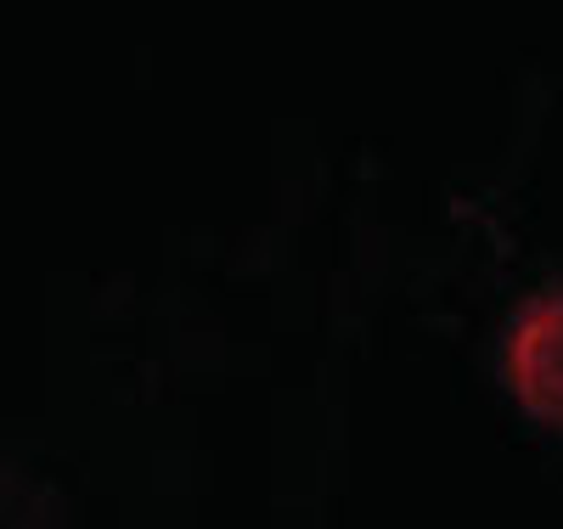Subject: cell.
I'll return each instance as SVG.
<instances>
[{
	"label": "cell",
	"mask_w": 563,
	"mask_h": 529,
	"mask_svg": "<svg viewBox=\"0 0 563 529\" xmlns=\"http://www.w3.org/2000/svg\"><path fill=\"white\" fill-rule=\"evenodd\" d=\"M501 377L530 417L563 434V282L519 299L501 332Z\"/></svg>",
	"instance_id": "1"
},
{
	"label": "cell",
	"mask_w": 563,
	"mask_h": 529,
	"mask_svg": "<svg viewBox=\"0 0 563 529\" xmlns=\"http://www.w3.org/2000/svg\"><path fill=\"white\" fill-rule=\"evenodd\" d=\"M0 529H63L57 491L7 456H0Z\"/></svg>",
	"instance_id": "2"
}]
</instances>
